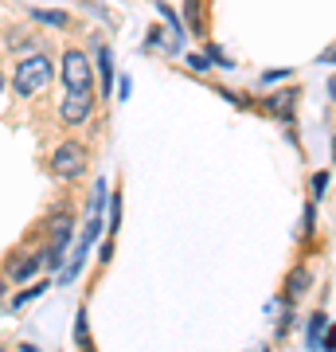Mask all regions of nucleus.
Masks as SVG:
<instances>
[{"mask_svg":"<svg viewBox=\"0 0 336 352\" xmlns=\"http://www.w3.org/2000/svg\"><path fill=\"white\" fill-rule=\"evenodd\" d=\"M39 263H43V258H16V263H12V270H8V274H12L16 282H20V278H27V274H32V270H36Z\"/></svg>","mask_w":336,"mask_h":352,"instance_id":"obj_5","label":"nucleus"},{"mask_svg":"<svg viewBox=\"0 0 336 352\" xmlns=\"http://www.w3.org/2000/svg\"><path fill=\"white\" fill-rule=\"evenodd\" d=\"M321 333H324V314H313V321H309V344L313 349L321 344Z\"/></svg>","mask_w":336,"mask_h":352,"instance_id":"obj_6","label":"nucleus"},{"mask_svg":"<svg viewBox=\"0 0 336 352\" xmlns=\"http://www.w3.org/2000/svg\"><path fill=\"white\" fill-rule=\"evenodd\" d=\"M328 94H333V102H336V75L328 78Z\"/></svg>","mask_w":336,"mask_h":352,"instance_id":"obj_16","label":"nucleus"},{"mask_svg":"<svg viewBox=\"0 0 336 352\" xmlns=\"http://www.w3.org/2000/svg\"><path fill=\"white\" fill-rule=\"evenodd\" d=\"M63 82L67 90H87L90 87V63L82 51H67L63 55Z\"/></svg>","mask_w":336,"mask_h":352,"instance_id":"obj_3","label":"nucleus"},{"mask_svg":"<svg viewBox=\"0 0 336 352\" xmlns=\"http://www.w3.org/2000/svg\"><path fill=\"white\" fill-rule=\"evenodd\" d=\"M184 8H188V20H192V28H196V32H203V16H199V0H188Z\"/></svg>","mask_w":336,"mask_h":352,"instance_id":"obj_8","label":"nucleus"},{"mask_svg":"<svg viewBox=\"0 0 336 352\" xmlns=\"http://www.w3.org/2000/svg\"><path fill=\"white\" fill-rule=\"evenodd\" d=\"M313 188H317V192L328 188V173H317V176H313Z\"/></svg>","mask_w":336,"mask_h":352,"instance_id":"obj_13","label":"nucleus"},{"mask_svg":"<svg viewBox=\"0 0 336 352\" xmlns=\"http://www.w3.org/2000/svg\"><path fill=\"white\" fill-rule=\"evenodd\" d=\"M157 8H161V16H164V20H168V24L176 28V32H180V20H176V12H172V8H168V4H157Z\"/></svg>","mask_w":336,"mask_h":352,"instance_id":"obj_11","label":"nucleus"},{"mask_svg":"<svg viewBox=\"0 0 336 352\" xmlns=\"http://www.w3.org/2000/svg\"><path fill=\"white\" fill-rule=\"evenodd\" d=\"M39 16V20H51V24H67V16H63V12H36Z\"/></svg>","mask_w":336,"mask_h":352,"instance_id":"obj_12","label":"nucleus"},{"mask_svg":"<svg viewBox=\"0 0 336 352\" xmlns=\"http://www.w3.org/2000/svg\"><path fill=\"white\" fill-rule=\"evenodd\" d=\"M90 106H94V94H90V87H87V90H71V94L63 98L59 113H63V122L78 126V122H82V118L90 113Z\"/></svg>","mask_w":336,"mask_h":352,"instance_id":"obj_4","label":"nucleus"},{"mask_svg":"<svg viewBox=\"0 0 336 352\" xmlns=\"http://www.w3.org/2000/svg\"><path fill=\"white\" fill-rule=\"evenodd\" d=\"M305 289H309V274L298 270V274L289 278V298H298V294H305Z\"/></svg>","mask_w":336,"mask_h":352,"instance_id":"obj_7","label":"nucleus"},{"mask_svg":"<svg viewBox=\"0 0 336 352\" xmlns=\"http://www.w3.org/2000/svg\"><path fill=\"white\" fill-rule=\"evenodd\" d=\"M102 75H106V87L113 82V67H110V51L102 47Z\"/></svg>","mask_w":336,"mask_h":352,"instance_id":"obj_9","label":"nucleus"},{"mask_svg":"<svg viewBox=\"0 0 336 352\" xmlns=\"http://www.w3.org/2000/svg\"><path fill=\"white\" fill-rule=\"evenodd\" d=\"M0 90H4V78H0Z\"/></svg>","mask_w":336,"mask_h":352,"instance_id":"obj_18","label":"nucleus"},{"mask_svg":"<svg viewBox=\"0 0 336 352\" xmlns=\"http://www.w3.org/2000/svg\"><path fill=\"white\" fill-rule=\"evenodd\" d=\"M321 63H336V47H333V51H324V55H321Z\"/></svg>","mask_w":336,"mask_h":352,"instance_id":"obj_15","label":"nucleus"},{"mask_svg":"<svg viewBox=\"0 0 336 352\" xmlns=\"http://www.w3.org/2000/svg\"><path fill=\"white\" fill-rule=\"evenodd\" d=\"M188 63L196 67V71H208V59H203V55H192V59H188Z\"/></svg>","mask_w":336,"mask_h":352,"instance_id":"obj_14","label":"nucleus"},{"mask_svg":"<svg viewBox=\"0 0 336 352\" xmlns=\"http://www.w3.org/2000/svg\"><path fill=\"white\" fill-rule=\"evenodd\" d=\"M0 298H4V278H0Z\"/></svg>","mask_w":336,"mask_h":352,"instance_id":"obj_17","label":"nucleus"},{"mask_svg":"<svg viewBox=\"0 0 336 352\" xmlns=\"http://www.w3.org/2000/svg\"><path fill=\"white\" fill-rule=\"evenodd\" d=\"M47 82H51V59H43V55L20 59V67H16V90L20 94H39Z\"/></svg>","mask_w":336,"mask_h":352,"instance_id":"obj_1","label":"nucleus"},{"mask_svg":"<svg viewBox=\"0 0 336 352\" xmlns=\"http://www.w3.org/2000/svg\"><path fill=\"white\" fill-rule=\"evenodd\" d=\"M117 219H122V196L113 192V204H110V223L117 227Z\"/></svg>","mask_w":336,"mask_h":352,"instance_id":"obj_10","label":"nucleus"},{"mask_svg":"<svg viewBox=\"0 0 336 352\" xmlns=\"http://www.w3.org/2000/svg\"><path fill=\"white\" fill-rule=\"evenodd\" d=\"M82 164H87V149H82L78 141H63L59 149L51 153V173L63 176V180L78 176V173H82Z\"/></svg>","mask_w":336,"mask_h":352,"instance_id":"obj_2","label":"nucleus"}]
</instances>
